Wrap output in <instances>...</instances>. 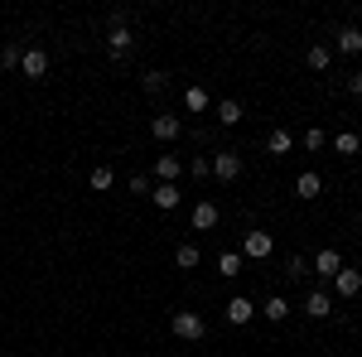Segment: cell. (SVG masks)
I'll return each mask as SVG.
<instances>
[{"label":"cell","instance_id":"9a60e30c","mask_svg":"<svg viewBox=\"0 0 362 357\" xmlns=\"http://www.w3.org/2000/svg\"><path fill=\"white\" fill-rule=\"evenodd\" d=\"M305 314H309V319H329V314H334V295L314 290V295L305 300Z\"/></svg>","mask_w":362,"mask_h":357},{"label":"cell","instance_id":"30bf717a","mask_svg":"<svg viewBox=\"0 0 362 357\" xmlns=\"http://www.w3.org/2000/svg\"><path fill=\"white\" fill-rule=\"evenodd\" d=\"M334 49H338V54H362V29L358 25H343L334 34Z\"/></svg>","mask_w":362,"mask_h":357},{"label":"cell","instance_id":"52a82bcc","mask_svg":"<svg viewBox=\"0 0 362 357\" xmlns=\"http://www.w3.org/2000/svg\"><path fill=\"white\" fill-rule=\"evenodd\" d=\"M334 290L343 295V300H358V295H362V271H353V266H343V271L334 275Z\"/></svg>","mask_w":362,"mask_h":357},{"label":"cell","instance_id":"8fae6325","mask_svg":"<svg viewBox=\"0 0 362 357\" xmlns=\"http://www.w3.org/2000/svg\"><path fill=\"white\" fill-rule=\"evenodd\" d=\"M179 174H184V160H179V155H160V160H155V179H160V184H179Z\"/></svg>","mask_w":362,"mask_h":357},{"label":"cell","instance_id":"3957f363","mask_svg":"<svg viewBox=\"0 0 362 357\" xmlns=\"http://www.w3.org/2000/svg\"><path fill=\"white\" fill-rule=\"evenodd\" d=\"M150 136L160 140V145H174V140L184 136V121L179 116H150Z\"/></svg>","mask_w":362,"mask_h":357},{"label":"cell","instance_id":"f546056e","mask_svg":"<svg viewBox=\"0 0 362 357\" xmlns=\"http://www.w3.org/2000/svg\"><path fill=\"white\" fill-rule=\"evenodd\" d=\"M348 92H353V97H362V73H353V78H348Z\"/></svg>","mask_w":362,"mask_h":357},{"label":"cell","instance_id":"7402d4cb","mask_svg":"<svg viewBox=\"0 0 362 357\" xmlns=\"http://www.w3.org/2000/svg\"><path fill=\"white\" fill-rule=\"evenodd\" d=\"M329 63H334V49H324V44H309V68H314V73H324Z\"/></svg>","mask_w":362,"mask_h":357},{"label":"cell","instance_id":"277c9868","mask_svg":"<svg viewBox=\"0 0 362 357\" xmlns=\"http://www.w3.org/2000/svg\"><path fill=\"white\" fill-rule=\"evenodd\" d=\"M213 160V179H223V184H232L237 174H242V155H232V150H218V155H208Z\"/></svg>","mask_w":362,"mask_h":357},{"label":"cell","instance_id":"cb8c5ba5","mask_svg":"<svg viewBox=\"0 0 362 357\" xmlns=\"http://www.w3.org/2000/svg\"><path fill=\"white\" fill-rule=\"evenodd\" d=\"M290 145H295V136H290V131H271V136H266V150H271V155H285Z\"/></svg>","mask_w":362,"mask_h":357},{"label":"cell","instance_id":"7c38bea8","mask_svg":"<svg viewBox=\"0 0 362 357\" xmlns=\"http://www.w3.org/2000/svg\"><path fill=\"white\" fill-rule=\"evenodd\" d=\"M338 271H343V256H338L334 247H324L319 256H314V275H324V280H334Z\"/></svg>","mask_w":362,"mask_h":357},{"label":"cell","instance_id":"9c48e42d","mask_svg":"<svg viewBox=\"0 0 362 357\" xmlns=\"http://www.w3.org/2000/svg\"><path fill=\"white\" fill-rule=\"evenodd\" d=\"M20 73H25V78H44V73H49V54H44V49H25Z\"/></svg>","mask_w":362,"mask_h":357},{"label":"cell","instance_id":"603a6c76","mask_svg":"<svg viewBox=\"0 0 362 357\" xmlns=\"http://www.w3.org/2000/svg\"><path fill=\"white\" fill-rule=\"evenodd\" d=\"M87 184H92V189H97V193H107V189H112V184H116V174H112V169H107V165H97V169H92V174H87Z\"/></svg>","mask_w":362,"mask_h":357},{"label":"cell","instance_id":"ac0fdd59","mask_svg":"<svg viewBox=\"0 0 362 357\" xmlns=\"http://www.w3.org/2000/svg\"><path fill=\"white\" fill-rule=\"evenodd\" d=\"M319 189H324V179H319L314 169H305V174L295 179V193H300V198H319Z\"/></svg>","mask_w":362,"mask_h":357},{"label":"cell","instance_id":"83f0119b","mask_svg":"<svg viewBox=\"0 0 362 357\" xmlns=\"http://www.w3.org/2000/svg\"><path fill=\"white\" fill-rule=\"evenodd\" d=\"M324 145H329V136H324L319 126H309L305 131V150H324Z\"/></svg>","mask_w":362,"mask_h":357},{"label":"cell","instance_id":"44dd1931","mask_svg":"<svg viewBox=\"0 0 362 357\" xmlns=\"http://www.w3.org/2000/svg\"><path fill=\"white\" fill-rule=\"evenodd\" d=\"M218 275H227V280L242 275V251H223V256H218Z\"/></svg>","mask_w":362,"mask_h":357},{"label":"cell","instance_id":"f1b7e54d","mask_svg":"<svg viewBox=\"0 0 362 357\" xmlns=\"http://www.w3.org/2000/svg\"><path fill=\"white\" fill-rule=\"evenodd\" d=\"M131 193H150V174H131Z\"/></svg>","mask_w":362,"mask_h":357},{"label":"cell","instance_id":"ba28073f","mask_svg":"<svg viewBox=\"0 0 362 357\" xmlns=\"http://www.w3.org/2000/svg\"><path fill=\"white\" fill-rule=\"evenodd\" d=\"M150 198H155V208H160V213H174V208L184 203V189H179V184H155Z\"/></svg>","mask_w":362,"mask_h":357},{"label":"cell","instance_id":"484cf974","mask_svg":"<svg viewBox=\"0 0 362 357\" xmlns=\"http://www.w3.org/2000/svg\"><path fill=\"white\" fill-rule=\"evenodd\" d=\"M140 87H145V92L155 97V92H165V87H169V78H165V73H155V68H150V73L140 78Z\"/></svg>","mask_w":362,"mask_h":357},{"label":"cell","instance_id":"ffe728a7","mask_svg":"<svg viewBox=\"0 0 362 357\" xmlns=\"http://www.w3.org/2000/svg\"><path fill=\"white\" fill-rule=\"evenodd\" d=\"M329 145H334L338 155H358V150H362V140H358V131H338V136L329 140Z\"/></svg>","mask_w":362,"mask_h":357},{"label":"cell","instance_id":"5b68a950","mask_svg":"<svg viewBox=\"0 0 362 357\" xmlns=\"http://www.w3.org/2000/svg\"><path fill=\"white\" fill-rule=\"evenodd\" d=\"M131 44H136V39H131V29H126V25H107V54H112L116 63L131 54Z\"/></svg>","mask_w":362,"mask_h":357},{"label":"cell","instance_id":"6da1fadb","mask_svg":"<svg viewBox=\"0 0 362 357\" xmlns=\"http://www.w3.org/2000/svg\"><path fill=\"white\" fill-rule=\"evenodd\" d=\"M169 329H174V338H184V343H198V338L208 333V324H203L198 309H179V314L169 319Z\"/></svg>","mask_w":362,"mask_h":357},{"label":"cell","instance_id":"d4e9b609","mask_svg":"<svg viewBox=\"0 0 362 357\" xmlns=\"http://www.w3.org/2000/svg\"><path fill=\"white\" fill-rule=\"evenodd\" d=\"M184 174H194V179H213V160H208V155H194V160L184 165Z\"/></svg>","mask_w":362,"mask_h":357},{"label":"cell","instance_id":"5bb4252c","mask_svg":"<svg viewBox=\"0 0 362 357\" xmlns=\"http://www.w3.org/2000/svg\"><path fill=\"white\" fill-rule=\"evenodd\" d=\"M184 107L194 111V116H203V111H213V97H208V87H184Z\"/></svg>","mask_w":362,"mask_h":357},{"label":"cell","instance_id":"7a4b0ae2","mask_svg":"<svg viewBox=\"0 0 362 357\" xmlns=\"http://www.w3.org/2000/svg\"><path fill=\"white\" fill-rule=\"evenodd\" d=\"M271 251H276V237L271 232H247V242H242V261H271Z\"/></svg>","mask_w":362,"mask_h":357},{"label":"cell","instance_id":"8992f818","mask_svg":"<svg viewBox=\"0 0 362 357\" xmlns=\"http://www.w3.org/2000/svg\"><path fill=\"white\" fill-rule=\"evenodd\" d=\"M223 314H227V324H237V329H242V324H251V319H256V304H251L247 295H232Z\"/></svg>","mask_w":362,"mask_h":357},{"label":"cell","instance_id":"4316f807","mask_svg":"<svg viewBox=\"0 0 362 357\" xmlns=\"http://www.w3.org/2000/svg\"><path fill=\"white\" fill-rule=\"evenodd\" d=\"M20 58H25L20 44H5V49H0V68H20Z\"/></svg>","mask_w":362,"mask_h":357},{"label":"cell","instance_id":"2e32d148","mask_svg":"<svg viewBox=\"0 0 362 357\" xmlns=\"http://www.w3.org/2000/svg\"><path fill=\"white\" fill-rule=\"evenodd\" d=\"M218 227V203H194V232H213Z\"/></svg>","mask_w":362,"mask_h":357},{"label":"cell","instance_id":"d6986e66","mask_svg":"<svg viewBox=\"0 0 362 357\" xmlns=\"http://www.w3.org/2000/svg\"><path fill=\"white\" fill-rule=\"evenodd\" d=\"M198 261H203V256H198L194 242H184V247L174 251V266H179V271H198Z\"/></svg>","mask_w":362,"mask_h":357},{"label":"cell","instance_id":"4fadbf2b","mask_svg":"<svg viewBox=\"0 0 362 357\" xmlns=\"http://www.w3.org/2000/svg\"><path fill=\"white\" fill-rule=\"evenodd\" d=\"M213 116H218L223 126H242V116H247V111H242L237 97H227V102H213Z\"/></svg>","mask_w":362,"mask_h":357},{"label":"cell","instance_id":"e0dca14e","mask_svg":"<svg viewBox=\"0 0 362 357\" xmlns=\"http://www.w3.org/2000/svg\"><path fill=\"white\" fill-rule=\"evenodd\" d=\"M256 314H266L271 324H280V319H290V300H280V295H271L266 304H256Z\"/></svg>","mask_w":362,"mask_h":357}]
</instances>
